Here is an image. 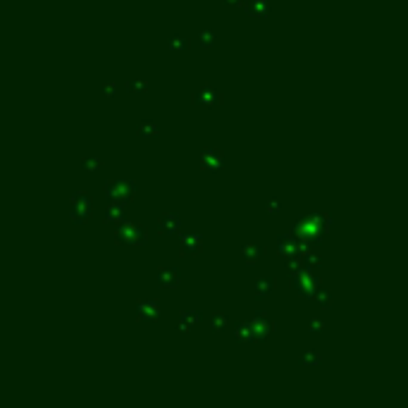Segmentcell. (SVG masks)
Here are the masks:
<instances>
[{"instance_id":"13","label":"cell","mask_w":408,"mask_h":408,"mask_svg":"<svg viewBox=\"0 0 408 408\" xmlns=\"http://www.w3.org/2000/svg\"><path fill=\"white\" fill-rule=\"evenodd\" d=\"M82 167L86 170V172H98L100 167H103V160H98V158H88L82 163Z\"/></svg>"},{"instance_id":"4","label":"cell","mask_w":408,"mask_h":408,"mask_svg":"<svg viewBox=\"0 0 408 408\" xmlns=\"http://www.w3.org/2000/svg\"><path fill=\"white\" fill-rule=\"evenodd\" d=\"M158 282H160L163 287H177V284H179V272L172 270V267H165V270L158 272Z\"/></svg>"},{"instance_id":"8","label":"cell","mask_w":408,"mask_h":408,"mask_svg":"<svg viewBox=\"0 0 408 408\" xmlns=\"http://www.w3.org/2000/svg\"><path fill=\"white\" fill-rule=\"evenodd\" d=\"M248 15H256V17L267 15V0H248Z\"/></svg>"},{"instance_id":"21","label":"cell","mask_w":408,"mask_h":408,"mask_svg":"<svg viewBox=\"0 0 408 408\" xmlns=\"http://www.w3.org/2000/svg\"><path fill=\"white\" fill-rule=\"evenodd\" d=\"M318 360H320V358H318L315 353H313V356H306V358H303V363H318Z\"/></svg>"},{"instance_id":"12","label":"cell","mask_w":408,"mask_h":408,"mask_svg":"<svg viewBox=\"0 0 408 408\" xmlns=\"http://www.w3.org/2000/svg\"><path fill=\"white\" fill-rule=\"evenodd\" d=\"M91 220V208L84 210V205H74V222H88Z\"/></svg>"},{"instance_id":"20","label":"cell","mask_w":408,"mask_h":408,"mask_svg":"<svg viewBox=\"0 0 408 408\" xmlns=\"http://www.w3.org/2000/svg\"><path fill=\"white\" fill-rule=\"evenodd\" d=\"M227 325V318L225 315H215V320H212V327H225Z\"/></svg>"},{"instance_id":"9","label":"cell","mask_w":408,"mask_h":408,"mask_svg":"<svg viewBox=\"0 0 408 408\" xmlns=\"http://www.w3.org/2000/svg\"><path fill=\"white\" fill-rule=\"evenodd\" d=\"M272 289H275V279H272V277H262V279L256 282V292H258V296H267Z\"/></svg>"},{"instance_id":"7","label":"cell","mask_w":408,"mask_h":408,"mask_svg":"<svg viewBox=\"0 0 408 408\" xmlns=\"http://www.w3.org/2000/svg\"><path fill=\"white\" fill-rule=\"evenodd\" d=\"M158 227H160V232L175 234L177 229H179V217H177V215H163L160 222H158Z\"/></svg>"},{"instance_id":"5","label":"cell","mask_w":408,"mask_h":408,"mask_svg":"<svg viewBox=\"0 0 408 408\" xmlns=\"http://www.w3.org/2000/svg\"><path fill=\"white\" fill-rule=\"evenodd\" d=\"M139 318L141 320H155L158 318V303L155 301H141L139 303Z\"/></svg>"},{"instance_id":"3","label":"cell","mask_w":408,"mask_h":408,"mask_svg":"<svg viewBox=\"0 0 408 408\" xmlns=\"http://www.w3.org/2000/svg\"><path fill=\"white\" fill-rule=\"evenodd\" d=\"M194 100L201 103V105H215V103L220 100V93L212 86H203L198 93H194Z\"/></svg>"},{"instance_id":"2","label":"cell","mask_w":408,"mask_h":408,"mask_svg":"<svg viewBox=\"0 0 408 408\" xmlns=\"http://www.w3.org/2000/svg\"><path fill=\"white\" fill-rule=\"evenodd\" d=\"M225 155H222V150H217V148H205L203 153H201V167L208 170V172H212V170H217V167H222V160Z\"/></svg>"},{"instance_id":"14","label":"cell","mask_w":408,"mask_h":408,"mask_svg":"<svg viewBox=\"0 0 408 408\" xmlns=\"http://www.w3.org/2000/svg\"><path fill=\"white\" fill-rule=\"evenodd\" d=\"M108 215H110V217H108L110 222H115V220H119V217H124V208H122V203H119V205H110V208H108Z\"/></svg>"},{"instance_id":"11","label":"cell","mask_w":408,"mask_h":408,"mask_svg":"<svg viewBox=\"0 0 408 408\" xmlns=\"http://www.w3.org/2000/svg\"><path fill=\"white\" fill-rule=\"evenodd\" d=\"M189 48V38H184V36H172L170 38V50H186Z\"/></svg>"},{"instance_id":"18","label":"cell","mask_w":408,"mask_h":408,"mask_svg":"<svg viewBox=\"0 0 408 408\" xmlns=\"http://www.w3.org/2000/svg\"><path fill=\"white\" fill-rule=\"evenodd\" d=\"M153 134H155V124L153 122H144L139 127V136H153Z\"/></svg>"},{"instance_id":"10","label":"cell","mask_w":408,"mask_h":408,"mask_svg":"<svg viewBox=\"0 0 408 408\" xmlns=\"http://www.w3.org/2000/svg\"><path fill=\"white\" fill-rule=\"evenodd\" d=\"M262 253H265V248H262V246H253V244H251V246H246V248H244V256H246V258H248V262L258 261V258H261Z\"/></svg>"},{"instance_id":"19","label":"cell","mask_w":408,"mask_h":408,"mask_svg":"<svg viewBox=\"0 0 408 408\" xmlns=\"http://www.w3.org/2000/svg\"><path fill=\"white\" fill-rule=\"evenodd\" d=\"M184 320H186V322H196V320H201V313L196 315V310H186V315H184Z\"/></svg>"},{"instance_id":"1","label":"cell","mask_w":408,"mask_h":408,"mask_svg":"<svg viewBox=\"0 0 408 408\" xmlns=\"http://www.w3.org/2000/svg\"><path fill=\"white\" fill-rule=\"evenodd\" d=\"M105 191H108V196H110V198H117V201H131V198H134V194H136V186H134L131 181L122 179V181L110 184Z\"/></svg>"},{"instance_id":"15","label":"cell","mask_w":408,"mask_h":408,"mask_svg":"<svg viewBox=\"0 0 408 408\" xmlns=\"http://www.w3.org/2000/svg\"><path fill=\"white\" fill-rule=\"evenodd\" d=\"M127 91H131V93H146L148 84L146 82H129V84H127Z\"/></svg>"},{"instance_id":"6","label":"cell","mask_w":408,"mask_h":408,"mask_svg":"<svg viewBox=\"0 0 408 408\" xmlns=\"http://www.w3.org/2000/svg\"><path fill=\"white\" fill-rule=\"evenodd\" d=\"M201 246H203V241H201L198 234H189V236L181 239V248H184V253H198Z\"/></svg>"},{"instance_id":"17","label":"cell","mask_w":408,"mask_h":408,"mask_svg":"<svg viewBox=\"0 0 408 408\" xmlns=\"http://www.w3.org/2000/svg\"><path fill=\"white\" fill-rule=\"evenodd\" d=\"M198 41H201L203 48H210V46L215 43V33H212V31H203V33L198 36Z\"/></svg>"},{"instance_id":"22","label":"cell","mask_w":408,"mask_h":408,"mask_svg":"<svg viewBox=\"0 0 408 408\" xmlns=\"http://www.w3.org/2000/svg\"><path fill=\"white\" fill-rule=\"evenodd\" d=\"M227 2H241V0H227Z\"/></svg>"},{"instance_id":"16","label":"cell","mask_w":408,"mask_h":408,"mask_svg":"<svg viewBox=\"0 0 408 408\" xmlns=\"http://www.w3.org/2000/svg\"><path fill=\"white\" fill-rule=\"evenodd\" d=\"M72 203H74V205H91V196H88V194H82V191H77V194L72 196Z\"/></svg>"}]
</instances>
